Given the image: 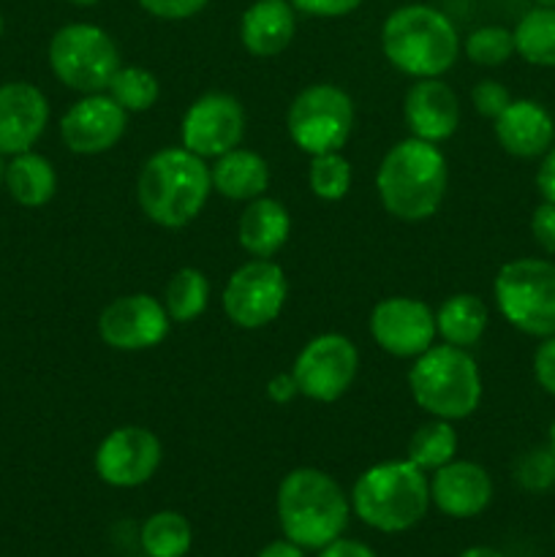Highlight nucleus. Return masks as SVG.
Listing matches in <instances>:
<instances>
[{
    "instance_id": "nucleus-7",
    "label": "nucleus",
    "mask_w": 555,
    "mask_h": 557,
    "mask_svg": "<svg viewBox=\"0 0 555 557\" xmlns=\"http://www.w3.org/2000/svg\"><path fill=\"white\" fill-rule=\"evenodd\" d=\"M495 308L501 319L528 337L555 335V261L511 259L495 272Z\"/></svg>"
},
{
    "instance_id": "nucleus-32",
    "label": "nucleus",
    "mask_w": 555,
    "mask_h": 557,
    "mask_svg": "<svg viewBox=\"0 0 555 557\" xmlns=\"http://www.w3.org/2000/svg\"><path fill=\"white\" fill-rule=\"evenodd\" d=\"M462 54L473 65L498 69L515 58V33L504 25H482L462 38Z\"/></svg>"
},
{
    "instance_id": "nucleus-4",
    "label": "nucleus",
    "mask_w": 555,
    "mask_h": 557,
    "mask_svg": "<svg viewBox=\"0 0 555 557\" xmlns=\"http://www.w3.org/2000/svg\"><path fill=\"white\" fill-rule=\"evenodd\" d=\"M275 509L288 542L303 549H321L348 528L351 500L321 468H294L278 487Z\"/></svg>"
},
{
    "instance_id": "nucleus-40",
    "label": "nucleus",
    "mask_w": 555,
    "mask_h": 557,
    "mask_svg": "<svg viewBox=\"0 0 555 557\" xmlns=\"http://www.w3.org/2000/svg\"><path fill=\"white\" fill-rule=\"evenodd\" d=\"M536 190L539 196H542V201H553L555 205V145L539 158Z\"/></svg>"
},
{
    "instance_id": "nucleus-30",
    "label": "nucleus",
    "mask_w": 555,
    "mask_h": 557,
    "mask_svg": "<svg viewBox=\"0 0 555 557\" xmlns=\"http://www.w3.org/2000/svg\"><path fill=\"white\" fill-rule=\"evenodd\" d=\"M107 92L125 112L139 114L156 107L158 98H161V82L152 71L141 69V65H120L109 79Z\"/></svg>"
},
{
    "instance_id": "nucleus-42",
    "label": "nucleus",
    "mask_w": 555,
    "mask_h": 557,
    "mask_svg": "<svg viewBox=\"0 0 555 557\" xmlns=\"http://www.w3.org/2000/svg\"><path fill=\"white\" fill-rule=\"evenodd\" d=\"M256 557H305V549L288 539H278V542L267 544Z\"/></svg>"
},
{
    "instance_id": "nucleus-21",
    "label": "nucleus",
    "mask_w": 555,
    "mask_h": 557,
    "mask_svg": "<svg viewBox=\"0 0 555 557\" xmlns=\"http://www.w3.org/2000/svg\"><path fill=\"white\" fill-rule=\"evenodd\" d=\"M297 36V11L288 0H254L239 16V44L254 58H275Z\"/></svg>"
},
{
    "instance_id": "nucleus-47",
    "label": "nucleus",
    "mask_w": 555,
    "mask_h": 557,
    "mask_svg": "<svg viewBox=\"0 0 555 557\" xmlns=\"http://www.w3.org/2000/svg\"><path fill=\"white\" fill-rule=\"evenodd\" d=\"M536 5H550V9H555V0H536Z\"/></svg>"
},
{
    "instance_id": "nucleus-9",
    "label": "nucleus",
    "mask_w": 555,
    "mask_h": 557,
    "mask_svg": "<svg viewBox=\"0 0 555 557\" xmlns=\"http://www.w3.org/2000/svg\"><path fill=\"white\" fill-rule=\"evenodd\" d=\"M354 117H357L354 101L343 87L332 82H316L303 87L288 103V139L310 158L321 152H337L351 136Z\"/></svg>"
},
{
    "instance_id": "nucleus-15",
    "label": "nucleus",
    "mask_w": 555,
    "mask_h": 557,
    "mask_svg": "<svg viewBox=\"0 0 555 557\" xmlns=\"http://www.w3.org/2000/svg\"><path fill=\"white\" fill-rule=\"evenodd\" d=\"M172 330L166 308L152 294H125L98 315V337L114 351H147L161 346Z\"/></svg>"
},
{
    "instance_id": "nucleus-46",
    "label": "nucleus",
    "mask_w": 555,
    "mask_h": 557,
    "mask_svg": "<svg viewBox=\"0 0 555 557\" xmlns=\"http://www.w3.org/2000/svg\"><path fill=\"white\" fill-rule=\"evenodd\" d=\"M3 177H5V161H3V152H0V185H3Z\"/></svg>"
},
{
    "instance_id": "nucleus-37",
    "label": "nucleus",
    "mask_w": 555,
    "mask_h": 557,
    "mask_svg": "<svg viewBox=\"0 0 555 557\" xmlns=\"http://www.w3.org/2000/svg\"><path fill=\"white\" fill-rule=\"evenodd\" d=\"M533 379H536L539 389L555 397V335L542 337L533 351Z\"/></svg>"
},
{
    "instance_id": "nucleus-11",
    "label": "nucleus",
    "mask_w": 555,
    "mask_h": 557,
    "mask_svg": "<svg viewBox=\"0 0 555 557\" xmlns=\"http://www.w3.org/2000/svg\"><path fill=\"white\" fill-rule=\"evenodd\" d=\"M359 373V351L351 337L321 332L310 337L294 357L292 375L299 395L313 403H335L351 389Z\"/></svg>"
},
{
    "instance_id": "nucleus-27",
    "label": "nucleus",
    "mask_w": 555,
    "mask_h": 557,
    "mask_svg": "<svg viewBox=\"0 0 555 557\" xmlns=\"http://www.w3.org/2000/svg\"><path fill=\"white\" fill-rule=\"evenodd\" d=\"M210 277L196 267H180L172 277H169L166 288H163V308H166L172 324H190L199 319L210 305Z\"/></svg>"
},
{
    "instance_id": "nucleus-19",
    "label": "nucleus",
    "mask_w": 555,
    "mask_h": 557,
    "mask_svg": "<svg viewBox=\"0 0 555 557\" xmlns=\"http://www.w3.org/2000/svg\"><path fill=\"white\" fill-rule=\"evenodd\" d=\"M49 125V101L30 82L0 85V152L20 156L36 147Z\"/></svg>"
},
{
    "instance_id": "nucleus-34",
    "label": "nucleus",
    "mask_w": 555,
    "mask_h": 557,
    "mask_svg": "<svg viewBox=\"0 0 555 557\" xmlns=\"http://www.w3.org/2000/svg\"><path fill=\"white\" fill-rule=\"evenodd\" d=\"M471 103H473V109H477V112L482 114V117L495 120L511 103V92L506 90V87L501 85V82L482 79L471 90Z\"/></svg>"
},
{
    "instance_id": "nucleus-26",
    "label": "nucleus",
    "mask_w": 555,
    "mask_h": 557,
    "mask_svg": "<svg viewBox=\"0 0 555 557\" xmlns=\"http://www.w3.org/2000/svg\"><path fill=\"white\" fill-rule=\"evenodd\" d=\"M511 33H515V52L528 65L555 69V9L533 5L520 16Z\"/></svg>"
},
{
    "instance_id": "nucleus-5",
    "label": "nucleus",
    "mask_w": 555,
    "mask_h": 557,
    "mask_svg": "<svg viewBox=\"0 0 555 557\" xmlns=\"http://www.w3.org/2000/svg\"><path fill=\"white\" fill-rule=\"evenodd\" d=\"M351 511L379 533H406L428 517L430 476L411 460L375 462L354 482Z\"/></svg>"
},
{
    "instance_id": "nucleus-12",
    "label": "nucleus",
    "mask_w": 555,
    "mask_h": 557,
    "mask_svg": "<svg viewBox=\"0 0 555 557\" xmlns=\"http://www.w3.org/2000/svg\"><path fill=\"white\" fill-rule=\"evenodd\" d=\"M163 446L152 430L139 424H123L103 435L92 468L103 484L114 490H134L150 482L161 468Z\"/></svg>"
},
{
    "instance_id": "nucleus-10",
    "label": "nucleus",
    "mask_w": 555,
    "mask_h": 557,
    "mask_svg": "<svg viewBox=\"0 0 555 557\" xmlns=\"http://www.w3.org/2000/svg\"><path fill=\"white\" fill-rule=\"evenodd\" d=\"M286 299L288 281L283 267L272 259H250L229 275L221 308L239 330H264L278 321Z\"/></svg>"
},
{
    "instance_id": "nucleus-48",
    "label": "nucleus",
    "mask_w": 555,
    "mask_h": 557,
    "mask_svg": "<svg viewBox=\"0 0 555 557\" xmlns=\"http://www.w3.org/2000/svg\"><path fill=\"white\" fill-rule=\"evenodd\" d=\"M0 36H3V14H0Z\"/></svg>"
},
{
    "instance_id": "nucleus-39",
    "label": "nucleus",
    "mask_w": 555,
    "mask_h": 557,
    "mask_svg": "<svg viewBox=\"0 0 555 557\" xmlns=\"http://www.w3.org/2000/svg\"><path fill=\"white\" fill-rule=\"evenodd\" d=\"M267 397H270L272 403H278V406H288V403L297 400L299 386L297 381H294L292 370H288V373L272 375V379L267 381Z\"/></svg>"
},
{
    "instance_id": "nucleus-20",
    "label": "nucleus",
    "mask_w": 555,
    "mask_h": 557,
    "mask_svg": "<svg viewBox=\"0 0 555 557\" xmlns=\"http://www.w3.org/2000/svg\"><path fill=\"white\" fill-rule=\"evenodd\" d=\"M493 134L506 156L533 161L555 145V120L533 98H511L509 107L493 120Z\"/></svg>"
},
{
    "instance_id": "nucleus-18",
    "label": "nucleus",
    "mask_w": 555,
    "mask_h": 557,
    "mask_svg": "<svg viewBox=\"0 0 555 557\" xmlns=\"http://www.w3.org/2000/svg\"><path fill=\"white\" fill-rule=\"evenodd\" d=\"M493 476L473 460H452L430 476V504L452 520H471L493 504Z\"/></svg>"
},
{
    "instance_id": "nucleus-25",
    "label": "nucleus",
    "mask_w": 555,
    "mask_h": 557,
    "mask_svg": "<svg viewBox=\"0 0 555 557\" xmlns=\"http://www.w3.org/2000/svg\"><path fill=\"white\" fill-rule=\"evenodd\" d=\"M3 185L16 205L36 210L49 205L58 194V172L47 156L27 150L11 156V161L5 163Z\"/></svg>"
},
{
    "instance_id": "nucleus-13",
    "label": "nucleus",
    "mask_w": 555,
    "mask_h": 557,
    "mask_svg": "<svg viewBox=\"0 0 555 557\" xmlns=\"http://www.w3.org/2000/svg\"><path fill=\"white\" fill-rule=\"evenodd\" d=\"M245 136V109L234 96L210 90L196 98L180 120V145L205 161L239 147Z\"/></svg>"
},
{
    "instance_id": "nucleus-23",
    "label": "nucleus",
    "mask_w": 555,
    "mask_h": 557,
    "mask_svg": "<svg viewBox=\"0 0 555 557\" xmlns=\"http://www.w3.org/2000/svg\"><path fill=\"white\" fill-rule=\"evenodd\" d=\"M210 177L212 194L229 201H245V205L264 196L272 183L270 163L264 161V156L245 147H234L218 156L210 166Z\"/></svg>"
},
{
    "instance_id": "nucleus-49",
    "label": "nucleus",
    "mask_w": 555,
    "mask_h": 557,
    "mask_svg": "<svg viewBox=\"0 0 555 557\" xmlns=\"http://www.w3.org/2000/svg\"><path fill=\"white\" fill-rule=\"evenodd\" d=\"M553 539H555V528H553Z\"/></svg>"
},
{
    "instance_id": "nucleus-3",
    "label": "nucleus",
    "mask_w": 555,
    "mask_h": 557,
    "mask_svg": "<svg viewBox=\"0 0 555 557\" xmlns=\"http://www.w3.org/2000/svg\"><path fill=\"white\" fill-rule=\"evenodd\" d=\"M455 22L428 3L397 5L381 25L386 63L411 79L444 76L462 52Z\"/></svg>"
},
{
    "instance_id": "nucleus-38",
    "label": "nucleus",
    "mask_w": 555,
    "mask_h": 557,
    "mask_svg": "<svg viewBox=\"0 0 555 557\" xmlns=\"http://www.w3.org/2000/svg\"><path fill=\"white\" fill-rule=\"evenodd\" d=\"M531 237L547 256H555V205L542 201L531 212Z\"/></svg>"
},
{
    "instance_id": "nucleus-16",
    "label": "nucleus",
    "mask_w": 555,
    "mask_h": 557,
    "mask_svg": "<svg viewBox=\"0 0 555 557\" xmlns=\"http://www.w3.org/2000/svg\"><path fill=\"white\" fill-rule=\"evenodd\" d=\"M128 131V112L109 92H87L60 117V139L74 156H103Z\"/></svg>"
},
{
    "instance_id": "nucleus-1",
    "label": "nucleus",
    "mask_w": 555,
    "mask_h": 557,
    "mask_svg": "<svg viewBox=\"0 0 555 557\" xmlns=\"http://www.w3.org/2000/svg\"><path fill=\"white\" fill-rule=\"evenodd\" d=\"M449 188V163L433 141L406 136L386 150L375 169L381 207L403 223H419L441 210Z\"/></svg>"
},
{
    "instance_id": "nucleus-17",
    "label": "nucleus",
    "mask_w": 555,
    "mask_h": 557,
    "mask_svg": "<svg viewBox=\"0 0 555 557\" xmlns=\"http://www.w3.org/2000/svg\"><path fill=\"white\" fill-rule=\"evenodd\" d=\"M403 120L411 136L441 145L460 128V98L441 76L414 79L403 96Z\"/></svg>"
},
{
    "instance_id": "nucleus-33",
    "label": "nucleus",
    "mask_w": 555,
    "mask_h": 557,
    "mask_svg": "<svg viewBox=\"0 0 555 557\" xmlns=\"http://www.w3.org/2000/svg\"><path fill=\"white\" fill-rule=\"evenodd\" d=\"M515 482L526 493H547L555 487V455L550 446H536L517 460Z\"/></svg>"
},
{
    "instance_id": "nucleus-41",
    "label": "nucleus",
    "mask_w": 555,
    "mask_h": 557,
    "mask_svg": "<svg viewBox=\"0 0 555 557\" xmlns=\"http://www.w3.org/2000/svg\"><path fill=\"white\" fill-rule=\"evenodd\" d=\"M319 557H379L365 542L357 539H335L326 547L319 549Z\"/></svg>"
},
{
    "instance_id": "nucleus-24",
    "label": "nucleus",
    "mask_w": 555,
    "mask_h": 557,
    "mask_svg": "<svg viewBox=\"0 0 555 557\" xmlns=\"http://www.w3.org/2000/svg\"><path fill=\"white\" fill-rule=\"evenodd\" d=\"M490 324V310L477 294H452L435 308V335L455 348L471 351L484 337Z\"/></svg>"
},
{
    "instance_id": "nucleus-45",
    "label": "nucleus",
    "mask_w": 555,
    "mask_h": 557,
    "mask_svg": "<svg viewBox=\"0 0 555 557\" xmlns=\"http://www.w3.org/2000/svg\"><path fill=\"white\" fill-rule=\"evenodd\" d=\"M547 446H550V451H553V455H555V419H553V424H550V433H547Z\"/></svg>"
},
{
    "instance_id": "nucleus-6",
    "label": "nucleus",
    "mask_w": 555,
    "mask_h": 557,
    "mask_svg": "<svg viewBox=\"0 0 555 557\" xmlns=\"http://www.w3.org/2000/svg\"><path fill=\"white\" fill-rule=\"evenodd\" d=\"M408 392L428 417L462 422L477 413L484 384L477 359L466 348L433 343L428 351L411 359Z\"/></svg>"
},
{
    "instance_id": "nucleus-36",
    "label": "nucleus",
    "mask_w": 555,
    "mask_h": 557,
    "mask_svg": "<svg viewBox=\"0 0 555 557\" xmlns=\"http://www.w3.org/2000/svg\"><path fill=\"white\" fill-rule=\"evenodd\" d=\"M297 14L319 16V20H337V16H348L365 3V0H288Z\"/></svg>"
},
{
    "instance_id": "nucleus-8",
    "label": "nucleus",
    "mask_w": 555,
    "mask_h": 557,
    "mask_svg": "<svg viewBox=\"0 0 555 557\" xmlns=\"http://www.w3.org/2000/svg\"><path fill=\"white\" fill-rule=\"evenodd\" d=\"M49 69L69 90L107 92L109 79L120 69V49L103 27L92 22H71L49 38Z\"/></svg>"
},
{
    "instance_id": "nucleus-29",
    "label": "nucleus",
    "mask_w": 555,
    "mask_h": 557,
    "mask_svg": "<svg viewBox=\"0 0 555 557\" xmlns=\"http://www.w3.org/2000/svg\"><path fill=\"white\" fill-rule=\"evenodd\" d=\"M139 544L147 557H185L194 544V531L180 511H156L141 522Z\"/></svg>"
},
{
    "instance_id": "nucleus-2",
    "label": "nucleus",
    "mask_w": 555,
    "mask_h": 557,
    "mask_svg": "<svg viewBox=\"0 0 555 557\" xmlns=\"http://www.w3.org/2000/svg\"><path fill=\"white\" fill-rule=\"evenodd\" d=\"M210 166L183 145L152 152L136 177L139 210L161 228H183L194 223L210 201Z\"/></svg>"
},
{
    "instance_id": "nucleus-31",
    "label": "nucleus",
    "mask_w": 555,
    "mask_h": 557,
    "mask_svg": "<svg viewBox=\"0 0 555 557\" xmlns=\"http://www.w3.org/2000/svg\"><path fill=\"white\" fill-rule=\"evenodd\" d=\"M354 183V169L348 158L337 152H321L310 158L308 185L310 194L321 201H341L346 199Z\"/></svg>"
},
{
    "instance_id": "nucleus-44",
    "label": "nucleus",
    "mask_w": 555,
    "mask_h": 557,
    "mask_svg": "<svg viewBox=\"0 0 555 557\" xmlns=\"http://www.w3.org/2000/svg\"><path fill=\"white\" fill-rule=\"evenodd\" d=\"M65 3H71V5H79V9H90V5H98V3H103V0H65Z\"/></svg>"
},
{
    "instance_id": "nucleus-14",
    "label": "nucleus",
    "mask_w": 555,
    "mask_h": 557,
    "mask_svg": "<svg viewBox=\"0 0 555 557\" xmlns=\"http://www.w3.org/2000/svg\"><path fill=\"white\" fill-rule=\"evenodd\" d=\"M370 337L395 359H417L435 343V310L419 297H386L373 305Z\"/></svg>"
},
{
    "instance_id": "nucleus-35",
    "label": "nucleus",
    "mask_w": 555,
    "mask_h": 557,
    "mask_svg": "<svg viewBox=\"0 0 555 557\" xmlns=\"http://www.w3.org/2000/svg\"><path fill=\"white\" fill-rule=\"evenodd\" d=\"M141 11L163 22H183L207 9L210 0H136Z\"/></svg>"
},
{
    "instance_id": "nucleus-43",
    "label": "nucleus",
    "mask_w": 555,
    "mask_h": 557,
    "mask_svg": "<svg viewBox=\"0 0 555 557\" xmlns=\"http://www.w3.org/2000/svg\"><path fill=\"white\" fill-rule=\"evenodd\" d=\"M460 557H506V555H501L498 549L493 547H468Z\"/></svg>"
},
{
    "instance_id": "nucleus-28",
    "label": "nucleus",
    "mask_w": 555,
    "mask_h": 557,
    "mask_svg": "<svg viewBox=\"0 0 555 557\" xmlns=\"http://www.w3.org/2000/svg\"><path fill=\"white\" fill-rule=\"evenodd\" d=\"M455 457H457L455 422L430 417V422L419 424V428L414 430L411 438H408L406 460H411L414 466L424 473L439 471V468H444L446 462H452Z\"/></svg>"
},
{
    "instance_id": "nucleus-22",
    "label": "nucleus",
    "mask_w": 555,
    "mask_h": 557,
    "mask_svg": "<svg viewBox=\"0 0 555 557\" xmlns=\"http://www.w3.org/2000/svg\"><path fill=\"white\" fill-rule=\"evenodd\" d=\"M292 237V215L286 205L272 196H259L248 201L239 212L237 221V243L254 259H272L283 250V245Z\"/></svg>"
}]
</instances>
